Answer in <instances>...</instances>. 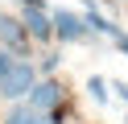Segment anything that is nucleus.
<instances>
[{
  "label": "nucleus",
  "instance_id": "6",
  "mask_svg": "<svg viewBox=\"0 0 128 124\" xmlns=\"http://www.w3.org/2000/svg\"><path fill=\"white\" fill-rule=\"evenodd\" d=\"M4 124H54V116H46V112H33V107H17V112H12Z\"/></svg>",
  "mask_w": 128,
  "mask_h": 124
},
{
  "label": "nucleus",
  "instance_id": "10",
  "mask_svg": "<svg viewBox=\"0 0 128 124\" xmlns=\"http://www.w3.org/2000/svg\"><path fill=\"white\" fill-rule=\"evenodd\" d=\"M112 87H116V95H120V99L128 103V83H112Z\"/></svg>",
  "mask_w": 128,
  "mask_h": 124
},
{
  "label": "nucleus",
  "instance_id": "5",
  "mask_svg": "<svg viewBox=\"0 0 128 124\" xmlns=\"http://www.w3.org/2000/svg\"><path fill=\"white\" fill-rule=\"evenodd\" d=\"M0 37L8 41V46H12V50H21V46H25V41H29V33H25V29H21V25H17V21H12V17H4V13H0Z\"/></svg>",
  "mask_w": 128,
  "mask_h": 124
},
{
  "label": "nucleus",
  "instance_id": "4",
  "mask_svg": "<svg viewBox=\"0 0 128 124\" xmlns=\"http://www.w3.org/2000/svg\"><path fill=\"white\" fill-rule=\"evenodd\" d=\"M50 25H54V33H58L62 41H78V37L87 33L83 17H74V13H54V17H50Z\"/></svg>",
  "mask_w": 128,
  "mask_h": 124
},
{
  "label": "nucleus",
  "instance_id": "7",
  "mask_svg": "<svg viewBox=\"0 0 128 124\" xmlns=\"http://www.w3.org/2000/svg\"><path fill=\"white\" fill-rule=\"evenodd\" d=\"M83 25H87V29H95V33H112V37H116V25H112L108 17H99V13H95V8H87V17H83Z\"/></svg>",
  "mask_w": 128,
  "mask_h": 124
},
{
  "label": "nucleus",
  "instance_id": "3",
  "mask_svg": "<svg viewBox=\"0 0 128 124\" xmlns=\"http://www.w3.org/2000/svg\"><path fill=\"white\" fill-rule=\"evenodd\" d=\"M21 4H25V33H33L37 41H46L54 33V25H50V17H46L42 0H21Z\"/></svg>",
  "mask_w": 128,
  "mask_h": 124
},
{
  "label": "nucleus",
  "instance_id": "11",
  "mask_svg": "<svg viewBox=\"0 0 128 124\" xmlns=\"http://www.w3.org/2000/svg\"><path fill=\"white\" fill-rule=\"evenodd\" d=\"M116 41H120V50H124V54H128V37H120V33H116Z\"/></svg>",
  "mask_w": 128,
  "mask_h": 124
},
{
  "label": "nucleus",
  "instance_id": "8",
  "mask_svg": "<svg viewBox=\"0 0 128 124\" xmlns=\"http://www.w3.org/2000/svg\"><path fill=\"white\" fill-rule=\"evenodd\" d=\"M87 91H91L95 103H108V87H103V79H91V83H87Z\"/></svg>",
  "mask_w": 128,
  "mask_h": 124
},
{
  "label": "nucleus",
  "instance_id": "9",
  "mask_svg": "<svg viewBox=\"0 0 128 124\" xmlns=\"http://www.w3.org/2000/svg\"><path fill=\"white\" fill-rule=\"evenodd\" d=\"M8 66H12V58H8V50H0V74L8 70Z\"/></svg>",
  "mask_w": 128,
  "mask_h": 124
},
{
  "label": "nucleus",
  "instance_id": "2",
  "mask_svg": "<svg viewBox=\"0 0 128 124\" xmlns=\"http://www.w3.org/2000/svg\"><path fill=\"white\" fill-rule=\"evenodd\" d=\"M58 103H62V87L58 83H33V87H29V107H33V112L50 116Z\"/></svg>",
  "mask_w": 128,
  "mask_h": 124
},
{
  "label": "nucleus",
  "instance_id": "1",
  "mask_svg": "<svg viewBox=\"0 0 128 124\" xmlns=\"http://www.w3.org/2000/svg\"><path fill=\"white\" fill-rule=\"evenodd\" d=\"M37 83V70L29 62H12L8 70L0 74V95L4 99H21V95H29V87Z\"/></svg>",
  "mask_w": 128,
  "mask_h": 124
}]
</instances>
